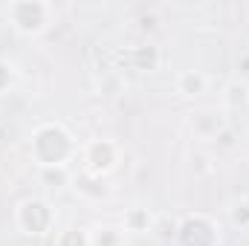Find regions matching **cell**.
I'll return each instance as SVG.
<instances>
[{"mask_svg": "<svg viewBox=\"0 0 249 246\" xmlns=\"http://www.w3.org/2000/svg\"><path fill=\"white\" fill-rule=\"evenodd\" d=\"M18 81V67L6 58H0V96H6Z\"/></svg>", "mask_w": 249, "mask_h": 246, "instance_id": "obj_17", "label": "cell"}, {"mask_svg": "<svg viewBox=\"0 0 249 246\" xmlns=\"http://www.w3.org/2000/svg\"><path fill=\"white\" fill-rule=\"evenodd\" d=\"M220 102H223V113H241L249 107V81L247 78H229L223 84V93H220Z\"/></svg>", "mask_w": 249, "mask_h": 246, "instance_id": "obj_7", "label": "cell"}, {"mask_svg": "<svg viewBox=\"0 0 249 246\" xmlns=\"http://www.w3.org/2000/svg\"><path fill=\"white\" fill-rule=\"evenodd\" d=\"M229 223L238 229H249V197H241L229 206Z\"/></svg>", "mask_w": 249, "mask_h": 246, "instance_id": "obj_15", "label": "cell"}, {"mask_svg": "<svg viewBox=\"0 0 249 246\" xmlns=\"http://www.w3.org/2000/svg\"><path fill=\"white\" fill-rule=\"evenodd\" d=\"M154 220H157V214L151 209L130 206V209H124L122 229H124V235H151L154 232Z\"/></svg>", "mask_w": 249, "mask_h": 246, "instance_id": "obj_9", "label": "cell"}, {"mask_svg": "<svg viewBox=\"0 0 249 246\" xmlns=\"http://www.w3.org/2000/svg\"><path fill=\"white\" fill-rule=\"evenodd\" d=\"M90 246H124V229L116 223H99L87 232Z\"/></svg>", "mask_w": 249, "mask_h": 246, "instance_id": "obj_12", "label": "cell"}, {"mask_svg": "<svg viewBox=\"0 0 249 246\" xmlns=\"http://www.w3.org/2000/svg\"><path fill=\"white\" fill-rule=\"evenodd\" d=\"M81 159H84V171L93 174V177H107L119 168L122 162V148L119 142L113 139H105V136H96L90 139L84 148H81Z\"/></svg>", "mask_w": 249, "mask_h": 246, "instance_id": "obj_4", "label": "cell"}, {"mask_svg": "<svg viewBox=\"0 0 249 246\" xmlns=\"http://www.w3.org/2000/svg\"><path fill=\"white\" fill-rule=\"evenodd\" d=\"M127 61L136 72H157L162 64V53L157 44H139V47H130Z\"/></svg>", "mask_w": 249, "mask_h": 246, "instance_id": "obj_10", "label": "cell"}, {"mask_svg": "<svg viewBox=\"0 0 249 246\" xmlns=\"http://www.w3.org/2000/svg\"><path fill=\"white\" fill-rule=\"evenodd\" d=\"M3 15L9 20V26L23 35V38H38L44 35L53 20H55V6L47 0H12L3 6Z\"/></svg>", "mask_w": 249, "mask_h": 246, "instance_id": "obj_2", "label": "cell"}, {"mask_svg": "<svg viewBox=\"0 0 249 246\" xmlns=\"http://www.w3.org/2000/svg\"><path fill=\"white\" fill-rule=\"evenodd\" d=\"M72 188H75L84 200H93V203H102V200L110 197V188L105 185V177H93V174H87V171H81V174L72 177Z\"/></svg>", "mask_w": 249, "mask_h": 246, "instance_id": "obj_11", "label": "cell"}, {"mask_svg": "<svg viewBox=\"0 0 249 246\" xmlns=\"http://www.w3.org/2000/svg\"><path fill=\"white\" fill-rule=\"evenodd\" d=\"M38 183L47 191H64L67 185H72V174L67 165H55V168H38Z\"/></svg>", "mask_w": 249, "mask_h": 246, "instance_id": "obj_13", "label": "cell"}, {"mask_svg": "<svg viewBox=\"0 0 249 246\" xmlns=\"http://www.w3.org/2000/svg\"><path fill=\"white\" fill-rule=\"evenodd\" d=\"M177 246H220V226L209 214H186L177 223Z\"/></svg>", "mask_w": 249, "mask_h": 246, "instance_id": "obj_5", "label": "cell"}, {"mask_svg": "<svg viewBox=\"0 0 249 246\" xmlns=\"http://www.w3.org/2000/svg\"><path fill=\"white\" fill-rule=\"evenodd\" d=\"M186 124H188V130L194 133V139H206V142H214V139L229 127L223 110H214V107L191 110V113L186 116Z\"/></svg>", "mask_w": 249, "mask_h": 246, "instance_id": "obj_6", "label": "cell"}, {"mask_svg": "<svg viewBox=\"0 0 249 246\" xmlns=\"http://www.w3.org/2000/svg\"><path fill=\"white\" fill-rule=\"evenodd\" d=\"M75 139L72 133L58 122H44L38 124L29 136V157L38 168H55L67 165L75 157Z\"/></svg>", "mask_w": 249, "mask_h": 246, "instance_id": "obj_1", "label": "cell"}, {"mask_svg": "<svg viewBox=\"0 0 249 246\" xmlns=\"http://www.w3.org/2000/svg\"><path fill=\"white\" fill-rule=\"evenodd\" d=\"M206 90H209V75L200 70H183L174 78V93L180 99H200L206 96Z\"/></svg>", "mask_w": 249, "mask_h": 246, "instance_id": "obj_8", "label": "cell"}, {"mask_svg": "<svg viewBox=\"0 0 249 246\" xmlns=\"http://www.w3.org/2000/svg\"><path fill=\"white\" fill-rule=\"evenodd\" d=\"M15 226L26 238H44L55 232V209L41 197H26L15 209Z\"/></svg>", "mask_w": 249, "mask_h": 246, "instance_id": "obj_3", "label": "cell"}, {"mask_svg": "<svg viewBox=\"0 0 249 246\" xmlns=\"http://www.w3.org/2000/svg\"><path fill=\"white\" fill-rule=\"evenodd\" d=\"M177 217H168V214H157V220H154V232L151 235H160L162 241H174V235H177Z\"/></svg>", "mask_w": 249, "mask_h": 246, "instance_id": "obj_16", "label": "cell"}, {"mask_svg": "<svg viewBox=\"0 0 249 246\" xmlns=\"http://www.w3.org/2000/svg\"><path fill=\"white\" fill-rule=\"evenodd\" d=\"M55 246H90V238L78 226H64L55 235Z\"/></svg>", "mask_w": 249, "mask_h": 246, "instance_id": "obj_14", "label": "cell"}]
</instances>
